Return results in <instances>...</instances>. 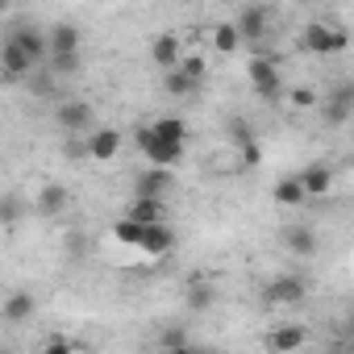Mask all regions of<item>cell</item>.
Wrapping results in <instances>:
<instances>
[{"label": "cell", "mask_w": 354, "mask_h": 354, "mask_svg": "<svg viewBox=\"0 0 354 354\" xmlns=\"http://www.w3.org/2000/svg\"><path fill=\"white\" fill-rule=\"evenodd\" d=\"M230 138H234V146H246V142H254V129H250V121H246V117H234V121H230Z\"/></svg>", "instance_id": "f1b7e54d"}, {"label": "cell", "mask_w": 354, "mask_h": 354, "mask_svg": "<svg viewBox=\"0 0 354 354\" xmlns=\"http://www.w3.org/2000/svg\"><path fill=\"white\" fill-rule=\"evenodd\" d=\"M308 346V329L300 321H279L271 333H267V350L271 354H300Z\"/></svg>", "instance_id": "30bf717a"}, {"label": "cell", "mask_w": 354, "mask_h": 354, "mask_svg": "<svg viewBox=\"0 0 354 354\" xmlns=\"http://www.w3.org/2000/svg\"><path fill=\"white\" fill-rule=\"evenodd\" d=\"M279 242H283V250L296 254V259H313V254L321 250V238H317L313 225H283V230H279Z\"/></svg>", "instance_id": "5bb4252c"}, {"label": "cell", "mask_w": 354, "mask_h": 354, "mask_svg": "<svg viewBox=\"0 0 354 354\" xmlns=\"http://www.w3.org/2000/svg\"><path fill=\"white\" fill-rule=\"evenodd\" d=\"M321 113H325L329 125H346V121L354 117V84H350V80L333 84V88L321 96Z\"/></svg>", "instance_id": "9c48e42d"}, {"label": "cell", "mask_w": 354, "mask_h": 354, "mask_svg": "<svg viewBox=\"0 0 354 354\" xmlns=\"http://www.w3.org/2000/svg\"><path fill=\"white\" fill-rule=\"evenodd\" d=\"M308 300V283H304V275H296V271H283V275H275L267 288H263V304L267 308H300Z\"/></svg>", "instance_id": "7a4b0ae2"}, {"label": "cell", "mask_w": 354, "mask_h": 354, "mask_svg": "<svg viewBox=\"0 0 354 354\" xmlns=\"http://www.w3.org/2000/svg\"><path fill=\"white\" fill-rule=\"evenodd\" d=\"M0 313H5V321L21 325V321H30V317L38 313V300H34L30 292H9V296H5V308H0Z\"/></svg>", "instance_id": "7402d4cb"}, {"label": "cell", "mask_w": 354, "mask_h": 354, "mask_svg": "<svg viewBox=\"0 0 354 354\" xmlns=\"http://www.w3.org/2000/svg\"><path fill=\"white\" fill-rule=\"evenodd\" d=\"M113 234H117V242H125V246H133V250H138V242H142V225H133V221H125V217L113 225Z\"/></svg>", "instance_id": "83f0119b"}, {"label": "cell", "mask_w": 354, "mask_h": 354, "mask_svg": "<svg viewBox=\"0 0 354 354\" xmlns=\"http://www.w3.org/2000/svg\"><path fill=\"white\" fill-rule=\"evenodd\" d=\"M80 67H84L80 55H50V59H46V71H50L55 80H71V75H80Z\"/></svg>", "instance_id": "cb8c5ba5"}, {"label": "cell", "mask_w": 354, "mask_h": 354, "mask_svg": "<svg viewBox=\"0 0 354 354\" xmlns=\"http://www.w3.org/2000/svg\"><path fill=\"white\" fill-rule=\"evenodd\" d=\"M67 205H71V192H67L63 184H46V188H38V196H34V209H38L42 217H59V213H67Z\"/></svg>", "instance_id": "d6986e66"}, {"label": "cell", "mask_w": 354, "mask_h": 354, "mask_svg": "<svg viewBox=\"0 0 354 354\" xmlns=\"http://www.w3.org/2000/svg\"><path fill=\"white\" fill-rule=\"evenodd\" d=\"M42 354H75V346H71V342H67V337H50V342H46V350H42Z\"/></svg>", "instance_id": "e575fe53"}, {"label": "cell", "mask_w": 354, "mask_h": 354, "mask_svg": "<svg viewBox=\"0 0 354 354\" xmlns=\"http://www.w3.org/2000/svg\"><path fill=\"white\" fill-rule=\"evenodd\" d=\"M150 59H154V67H158L162 75L175 71V67H180V59H184L180 38H175V34H154V42H150Z\"/></svg>", "instance_id": "2e32d148"}, {"label": "cell", "mask_w": 354, "mask_h": 354, "mask_svg": "<svg viewBox=\"0 0 354 354\" xmlns=\"http://www.w3.org/2000/svg\"><path fill=\"white\" fill-rule=\"evenodd\" d=\"M246 75H250V88L267 100V104H275L288 88H283V75H279V63L275 59H267V55H254L250 63H246Z\"/></svg>", "instance_id": "3957f363"}, {"label": "cell", "mask_w": 354, "mask_h": 354, "mask_svg": "<svg viewBox=\"0 0 354 354\" xmlns=\"http://www.w3.org/2000/svg\"><path fill=\"white\" fill-rule=\"evenodd\" d=\"M9 13H13V9H9V5H5V0H0V17H9Z\"/></svg>", "instance_id": "d590c367"}, {"label": "cell", "mask_w": 354, "mask_h": 354, "mask_svg": "<svg viewBox=\"0 0 354 354\" xmlns=\"http://www.w3.org/2000/svg\"><path fill=\"white\" fill-rule=\"evenodd\" d=\"M150 133L158 138V142H167V146H188V121L184 117H154L150 121Z\"/></svg>", "instance_id": "ac0fdd59"}, {"label": "cell", "mask_w": 354, "mask_h": 354, "mask_svg": "<svg viewBox=\"0 0 354 354\" xmlns=\"http://www.w3.org/2000/svg\"><path fill=\"white\" fill-rule=\"evenodd\" d=\"M271 201L283 205V209H304V205H308V196H304V188H300L296 175H283V180L271 188Z\"/></svg>", "instance_id": "44dd1931"}, {"label": "cell", "mask_w": 354, "mask_h": 354, "mask_svg": "<svg viewBox=\"0 0 354 354\" xmlns=\"http://www.w3.org/2000/svg\"><path fill=\"white\" fill-rule=\"evenodd\" d=\"M188 304H192L196 313H205V308L213 304V288H192V292H188Z\"/></svg>", "instance_id": "d6a6232c"}, {"label": "cell", "mask_w": 354, "mask_h": 354, "mask_svg": "<svg viewBox=\"0 0 354 354\" xmlns=\"http://www.w3.org/2000/svg\"><path fill=\"white\" fill-rule=\"evenodd\" d=\"M175 71H184L192 84H201V80L209 75V63H205L201 55H188V50H184V59H180V67H175Z\"/></svg>", "instance_id": "4316f807"}, {"label": "cell", "mask_w": 354, "mask_h": 354, "mask_svg": "<svg viewBox=\"0 0 354 354\" xmlns=\"http://www.w3.org/2000/svg\"><path fill=\"white\" fill-rule=\"evenodd\" d=\"M138 250H142L146 259H167V254L175 250V230H171L167 221H162V225H146V230H142Z\"/></svg>", "instance_id": "9a60e30c"}, {"label": "cell", "mask_w": 354, "mask_h": 354, "mask_svg": "<svg viewBox=\"0 0 354 354\" xmlns=\"http://www.w3.org/2000/svg\"><path fill=\"white\" fill-rule=\"evenodd\" d=\"M175 354H196V350H192V346H188V350H175Z\"/></svg>", "instance_id": "8d00e7d4"}, {"label": "cell", "mask_w": 354, "mask_h": 354, "mask_svg": "<svg viewBox=\"0 0 354 354\" xmlns=\"http://www.w3.org/2000/svg\"><path fill=\"white\" fill-rule=\"evenodd\" d=\"M238 46H242V42H238L234 26H230V21H221V26L213 30V50H217V55H238Z\"/></svg>", "instance_id": "484cf974"}, {"label": "cell", "mask_w": 354, "mask_h": 354, "mask_svg": "<svg viewBox=\"0 0 354 354\" xmlns=\"http://www.w3.org/2000/svg\"><path fill=\"white\" fill-rule=\"evenodd\" d=\"M55 125L67 138H88L96 129V109L88 100H59L55 104Z\"/></svg>", "instance_id": "277c9868"}, {"label": "cell", "mask_w": 354, "mask_h": 354, "mask_svg": "<svg viewBox=\"0 0 354 354\" xmlns=\"http://www.w3.org/2000/svg\"><path fill=\"white\" fill-rule=\"evenodd\" d=\"M0 354H5V350H0Z\"/></svg>", "instance_id": "74e56055"}, {"label": "cell", "mask_w": 354, "mask_h": 354, "mask_svg": "<svg viewBox=\"0 0 354 354\" xmlns=\"http://www.w3.org/2000/svg\"><path fill=\"white\" fill-rule=\"evenodd\" d=\"M125 221H133V225H162L167 221V201H129V213H125Z\"/></svg>", "instance_id": "ffe728a7"}, {"label": "cell", "mask_w": 354, "mask_h": 354, "mask_svg": "<svg viewBox=\"0 0 354 354\" xmlns=\"http://www.w3.org/2000/svg\"><path fill=\"white\" fill-rule=\"evenodd\" d=\"M84 142H88V158L92 162H113L121 154V129H113V125H96Z\"/></svg>", "instance_id": "4fadbf2b"}, {"label": "cell", "mask_w": 354, "mask_h": 354, "mask_svg": "<svg viewBox=\"0 0 354 354\" xmlns=\"http://www.w3.org/2000/svg\"><path fill=\"white\" fill-rule=\"evenodd\" d=\"M80 46H84V30L75 26V21H55L50 30H46V50L50 55H80ZM46 55V59H50Z\"/></svg>", "instance_id": "7c38bea8"}, {"label": "cell", "mask_w": 354, "mask_h": 354, "mask_svg": "<svg viewBox=\"0 0 354 354\" xmlns=\"http://www.w3.org/2000/svg\"><path fill=\"white\" fill-rule=\"evenodd\" d=\"M26 196L21 192H5L0 196V230H13V225H21V217H26Z\"/></svg>", "instance_id": "603a6c76"}, {"label": "cell", "mask_w": 354, "mask_h": 354, "mask_svg": "<svg viewBox=\"0 0 354 354\" xmlns=\"http://www.w3.org/2000/svg\"><path fill=\"white\" fill-rule=\"evenodd\" d=\"M63 154H67V158H88V142H84V138H67V142H63Z\"/></svg>", "instance_id": "836d02e7"}, {"label": "cell", "mask_w": 354, "mask_h": 354, "mask_svg": "<svg viewBox=\"0 0 354 354\" xmlns=\"http://www.w3.org/2000/svg\"><path fill=\"white\" fill-rule=\"evenodd\" d=\"M162 350H167V354L188 350V333H184V329H167V333H162Z\"/></svg>", "instance_id": "4dcf8cb0"}, {"label": "cell", "mask_w": 354, "mask_h": 354, "mask_svg": "<svg viewBox=\"0 0 354 354\" xmlns=\"http://www.w3.org/2000/svg\"><path fill=\"white\" fill-rule=\"evenodd\" d=\"M300 46H304L308 55L329 59V55H342V50L350 46V34H346L342 26H329V21H308V26L300 30Z\"/></svg>", "instance_id": "6da1fadb"}, {"label": "cell", "mask_w": 354, "mask_h": 354, "mask_svg": "<svg viewBox=\"0 0 354 354\" xmlns=\"http://www.w3.org/2000/svg\"><path fill=\"white\" fill-rule=\"evenodd\" d=\"M238 158H242V167H259V162H263V150H259V142H246V146H238Z\"/></svg>", "instance_id": "1f68e13d"}, {"label": "cell", "mask_w": 354, "mask_h": 354, "mask_svg": "<svg viewBox=\"0 0 354 354\" xmlns=\"http://www.w3.org/2000/svg\"><path fill=\"white\" fill-rule=\"evenodd\" d=\"M5 42H13L34 67H46V55H50V50H46V30H42V26H34V21H17V26L9 30Z\"/></svg>", "instance_id": "52a82bcc"}, {"label": "cell", "mask_w": 354, "mask_h": 354, "mask_svg": "<svg viewBox=\"0 0 354 354\" xmlns=\"http://www.w3.org/2000/svg\"><path fill=\"white\" fill-rule=\"evenodd\" d=\"M171 188H175V171L142 167V171L133 175V201H167Z\"/></svg>", "instance_id": "ba28073f"}, {"label": "cell", "mask_w": 354, "mask_h": 354, "mask_svg": "<svg viewBox=\"0 0 354 354\" xmlns=\"http://www.w3.org/2000/svg\"><path fill=\"white\" fill-rule=\"evenodd\" d=\"M288 100H292V109H313V104H321V96H317L313 88H292Z\"/></svg>", "instance_id": "f546056e"}, {"label": "cell", "mask_w": 354, "mask_h": 354, "mask_svg": "<svg viewBox=\"0 0 354 354\" xmlns=\"http://www.w3.org/2000/svg\"><path fill=\"white\" fill-rule=\"evenodd\" d=\"M133 142H138V150L146 154V162H150V167H162V171L180 167V162L188 158V146H167V142H158V138L150 133V125H138V129H133Z\"/></svg>", "instance_id": "5b68a950"}, {"label": "cell", "mask_w": 354, "mask_h": 354, "mask_svg": "<svg viewBox=\"0 0 354 354\" xmlns=\"http://www.w3.org/2000/svg\"><path fill=\"white\" fill-rule=\"evenodd\" d=\"M296 180H300V188H304L308 201H325V196L333 192V167L317 158V162H308V167L296 175Z\"/></svg>", "instance_id": "8fae6325"}, {"label": "cell", "mask_w": 354, "mask_h": 354, "mask_svg": "<svg viewBox=\"0 0 354 354\" xmlns=\"http://www.w3.org/2000/svg\"><path fill=\"white\" fill-rule=\"evenodd\" d=\"M34 71H38V67H34V63H30V59H26V55H21L13 42H5V46H0V75H5L9 84H26Z\"/></svg>", "instance_id": "e0dca14e"}, {"label": "cell", "mask_w": 354, "mask_h": 354, "mask_svg": "<svg viewBox=\"0 0 354 354\" xmlns=\"http://www.w3.org/2000/svg\"><path fill=\"white\" fill-rule=\"evenodd\" d=\"M162 88H167V92H171L175 100H188V96H196V88H201V84H192V80H188L184 71H167Z\"/></svg>", "instance_id": "d4e9b609"}, {"label": "cell", "mask_w": 354, "mask_h": 354, "mask_svg": "<svg viewBox=\"0 0 354 354\" xmlns=\"http://www.w3.org/2000/svg\"><path fill=\"white\" fill-rule=\"evenodd\" d=\"M230 26H234L238 42L259 46V42L271 38V9H263V5H246V9H238V17H234Z\"/></svg>", "instance_id": "8992f818"}]
</instances>
